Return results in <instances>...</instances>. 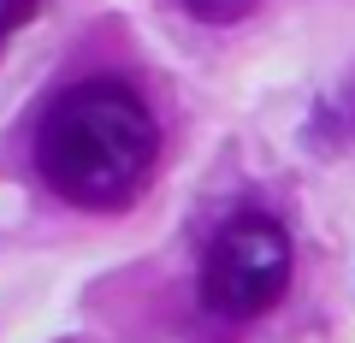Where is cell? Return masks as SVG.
I'll return each instance as SVG.
<instances>
[{
    "mask_svg": "<svg viewBox=\"0 0 355 343\" xmlns=\"http://www.w3.org/2000/svg\"><path fill=\"white\" fill-rule=\"evenodd\" d=\"M30 160L65 207L125 213L160 166V118L125 77H83L42 107Z\"/></svg>",
    "mask_w": 355,
    "mask_h": 343,
    "instance_id": "1",
    "label": "cell"
},
{
    "mask_svg": "<svg viewBox=\"0 0 355 343\" xmlns=\"http://www.w3.org/2000/svg\"><path fill=\"white\" fill-rule=\"evenodd\" d=\"M184 12L196 18V24H214V30H231V24H243V18L261 6V0H178Z\"/></svg>",
    "mask_w": 355,
    "mask_h": 343,
    "instance_id": "3",
    "label": "cell"
},
{
    "mask_svg": "<svg viewBox=\"0 0 355 343\" xmlns=\"http://www.w3.org/2000/svg\"><path fill=\"white\" fill-rule=\"evenodd\" d=\"M0 36H6V24H0Z\"/></svg>",
    "mask_w": 355,
    "mask_h": 343,
    "instance_id": "5",
    "label": "cell"
},
{
    "mask_svg": "<svg viewBox=\"0 0 355 343\" xmlns=\"http://www.w3.org/2000/svg\"><path fill=\"white\" fill-rule=\"evenodd\" d=\"M42 12V0H0V24L6 30H18V24H30V18Z\"/></svg>",
    "mask_w": 355,
    "mask_h": 343,
    "instance_id": "4",
    "label": "cell"
},
{
    "mask_svg": "<svg viewBox=\"0 0 355 343\" xmlns=\"http://www.w3.org/2000/svg\"><path fill=\"white\" fill-rule=\"evenodd\" d=\"M291 267H296L291 231L272 213L249 207V213H231L214 231V243L202 254V272H196V296H202V308L214 319L243 326V319H261L284 302Z\"/></svg>",
    "mask_w": 355,
    "mask_h": 343,
    "instance_id": "2",
    "label": "cell"
}]
</instances>
